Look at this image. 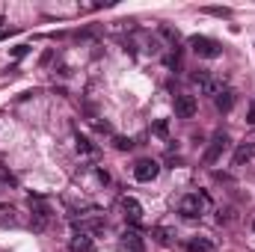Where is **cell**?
I'll return each instance as SVG.
<instances>
[{
    "instance_id": "6da1fadb",
    "label": "cell",
    "mask_w": 255,
    "mask_h": 252,
    "mask_svg": "<svg viewBox=\"0 0 255 252\" xmlns=\"http://www.w3.org/2000/svg\"><path fill=\"white\" fill-rule=\"evenodd\" d=\"M187 45H190V50H193L199 59H217V56H223V45H220L217 39H208V36H190Z\"/></svg>"
},
{
    "instance_id": "7a4b0ae2",
    "label": "cell",
    "mask_w": 255,
    "mask_h": 252,
    "mask_svg": "<svg viewBox=\"0 0 255 252\" xmlns=\"http://www.w3.org/2000/svg\"><path fill=\"white\" fill-rule=\"evenodd\" d=\"M30 229L33 232H45L48 229V223H51V217H53V211H51V205L42 199V196H30Z\"/></svg>"
},
{
    "instance_id": "3957f363",
    "label": "cell",
    "mask_w": 255,
    "mask_h": 252,
    "mask_svg": "<svg viewBox=\"0 0 255 252\" xmlns=\"http://www.w3.org/2000/svg\"><path fill=\"white\" fill-rule=\"evenodd\" d=\"M208 202H211V199H208L205 193H187V196H181V202H178V214H181L184 220H199Z\"/></svg>"
},
{
    "instance_id": "277c9868",
    "label": "cell",
    "mask_w": 255,
    "mask_h": 252,
    "mask_svg": "<svg viewBox=\"0 0 255 252\" xmlns=\"http://www.w3.org/2000/svg\"><path fill=\"white\" fill-rule=\"evenodd\" d=\"M229 149V134L226 131H217L214 137H211V143H208V149H205V154H202V160L211 166V163H217L220 157H223V151Z\"/></svg>"
},
{
    "instance_id": "5b68a950",
    "label": "cell",
    "mask_w": 255,
    "mask_h": 252,
    "mask_svg": "<svg viewBox=\"0 0 255 252\" xmlns=\"http://www.w3.org/2000/svg\"><path fill=\"white\" fill-rule=\"evenodd\" d=\"M157 175H160V163H157V160L143 157V160H137V163H134V178H137L140 184H152Z\"/></svg>"
},
{
    "instance_id": "8992f818",
    "label": "cell",
    "mask_w": 255,
    "mask_h": 252,
    "mask_svg": "<svg viewBox=\"0 0 255 252\" xmlns=\"http://www.w3.org/2000/svg\"><path fill=\"white\" fill-rule=\"evenodd\" d=\"M193 80H196L199 89H202L205 95H211V98H217V95L223 92V83H220L217 77H211V71H205V68H199V71L193 74Z\"/></svg>"
},
{
    "instance_id": "52a82bcc",
    "label": "cell",
    "mask_w": 255,
    "mask_h": 252,
    "mask_svg": "<svg viewBox=\"0 0 255 252\" xmlns=\"http://www.w3.org/2000/svg\"><path fill=\"white\" fill-rule=\"evenodd\" d=\"M122 211H125V220L131 223V229H137L140 220H143V205H140V199H134V196H122Z\"/></svg>"
},
{
    "instance_id": "ba28073f",
    "label": "cell",
    "mask_w": 255,
    "mask_h": 252,
    "mask_svg": "<svg viewBox=\"0 0 255 252\" xmlns=\"http://www.w3.org/2000/svg\"><path fill=\"white\" fill-rule=\"evenodd\" d=\"M199 110V101L193 95H175V116L178 119H193Z\"/></svg>"
},
{
    "instance_id": "9c48e42d",
    "label": "cell",
    "mask_w": 255,
    "mask_h": 252,
    "mask_svg": "<svg viewBox=\"0 0 255 252\" xmlns=\"http://www.w3.org/2000/svg\"><path fill=\"white\" fill-rule=\"evenodd\" d=\"M71 226H74V232L95 235V232H104V229H107V220H104V217H92V220H74Z\"/></svg>"
},
{
    "instance_id": "30bf717a",
    "label": "cell",
    "mask_w": 255,
    "mask_h": 252,
    "mask_svg": "<svg viewBox=\"0 0 255 252\" xmlns=\"http://www.w3.org/2000/svg\"><path fill=\"white\" fill-rule=\"evenodd\" d=\"M122 247L128 252H146V241H143V235L137 229H125L122 232Z\"/></svg>"
},
{
    "instance_id": "8fae6325",
    "label": "cell",
    "mask_w": 255,
    "mask_h": 252,
    "mask_svg": "<svg viewBox=\"0 0 255 252\" xmlns=\"http://www.w3.org/2000/svg\"><path fill=\"white\" fill-rule=\"evenodd\" d=\"M68 250H71V252H92V250H95V241H92V235L74 232V238L68 241Z\"/></svg>"
},
{
    "instance_id": "7c38bea8",
    "label": "cell",
    "mask_w": 255,
    "mask_h": 252,
    "mask_svg": "<svg viewBox=\"0 0 255 252\" xmlns=\"http://www.w3.org/2000/svg\"><path fill=\"white\" fill-rule=\"evenodd\" d=\"M250 160H255V140L241 143L238 151H235V166H244V163H250Z\"/></svg>"
},
{
    "instance_id": "4fadbf2b",
    "label": "cell",
    "mask_w": 255,
    "mask_h": 252,
    "mask_svg": "<svg viewBox=\"0 0 255 252\" xmlns=\"http://www.w3.org/2000/svg\"><path fill=\"white\" fill-rule=\"evenodd\" d=\"M235 101H238V95H235V89H223L217 98H214V104H217V110L220 113H229L232 107H235Z\"/></svg>"
},
{
    "instance_id": "5bb4252c",
    "label": "cell",
    "mask_w": 255,
    "mask_h": 252,
    "mask_svg": "<svg viewBox=\"0 0 255 252\" xmlns=\"http://www.w3.org/2000/svg\"><path fill=\"white\" fill-rule=\"evenodd\" d=\"M74 149L80 151V154H89V157H98V146L89 140V137H83V134H74Z\"/></svg>"
},
{
    "instance_id": "9a60e30c",
    "label": "cell",
    "mask_w": 255,
    "mask_h": 252,
    "mask_svg": "<svg viewBox=\"0 0 255 252\" xmlns=\"http://www.w3.org/2000/svg\"><path fill=\"white\" fill-rule=\"evenodd\" d=\"M157 36H160L166 45H172V48H178V42H181V33H178L175 27H169V24H160V27H157Z\"/></svg>"
},
{
    "instance_id": "2e32d148",
    "label": "cell",
    "mask_w": 255,
    "mask_h": 252,
    "mask_svg": "<svg viewBox=\"0 0 255 252\" xmlns=\"http://www.w3.org/2000/svg\"><path fill=\"white\" fill-rule=\"evenodd\" d=\"M187 252H217V247H214L208 238H199V235H196V238L187 241Z\"/></svg>"
},
{
    "instance_id": "e0dca14e",
    "label": "cell",
    "mask_w": 255,
    "mask_h": 252,
    "mask_svg": "<svg viewBox=\"0 0 255 252\" xmlns=\"http://www.w3.org/2000/svg\"><path fill=\"white\" fill-rule=\"evenodd\" d=\"M205 15H214V18H232V9L229 6H202Z\"/></svg>"
},
{
    "instance_id": "ac0fdd59",
    "label": "cell",
    "mask_w": 255,
    "mask_h": 252,
    "mask_svg": "<svg viewBox=\"0 0 255 252\" xmlns=\"http://www.w3.org/2000/svg\"><path fill=\"white\" fill-rule=\"evenodd\" d=\"M152 134L166 140V137H169V122H166V119H157V122H152Z\"/></svg>"
},
{
    "instance_id": "d6986e66",
    "label": "cell",
    "mask_w": 255,
    "mask_h": 252,
    "mask_svg": "<svg viewBox=\"0 0 255 252\" xmlns=\"http://www.w3.org/2000/svg\"><path fill=\"white\" fill-rule=\"evenodd\" d=\"M232 220H235V208H220V211H217V223H220V226H229Z\"/></svg>"
},
{
    "instance_id": "ffe728a7",
    "label": "cell",
    "mask_w": 255,
    "mask_h": 252,
    "mask_svg": "<svg viewBox=\"0 0 255 252\" xmlns=\"http://www.w3.org/2000/svg\"><path fill=\"white\" fill-rule=\"evenodd\" d=\"M154 238H157L160 244H169V241L175 238V232H172V229H166V226H157V229H154Z\"/></svg>"
},
{
    "instance_id": "44dd1931",
    "label": "cell",
    "mask_w": 255,
    "mask_h": 252,
    "mask_svg": "<svg viewBox=\"0 0 255 252\" xmlns=\"http://www.w3.org/2000/svg\"><path fill=\"white\" fill-rule=\"evenodd\" d=\"M113 146H116L119 151H131V149H134V140H128V137H113Z\"/></svg>"
},
{
    "instance_id": "7402d4cb",
    "label": "cell",
    "mask_w": 255,
    "mask_h": 252,
    "mask_svg": "<svg viewBox=\"0 0 255 252\" xmlns=\"http://www.w3.org/2000/svg\"><path fill=\"white\" fill-rule=\"evenodd\" d=\"M0 226L6 229V226H21V220L12 214V211H3V217H0Z\"/></svg>"
},
{
    "instance_id": "603a6c76",
    "label": "cell",
    "mask_w": 255,
    "mask_h": 252,
    "mask_svg": "<svg viewBox=\"0 0 255 252\" xmlns=\"http://www.w3.org/2000/svg\"><path fill=\"white\" fill-rule=\"evenodd\" d=\"M30 53V48L27 45H18V48H12V59H24Z\"/></svg>"
},
{
    "instance_id": "cb8c5ba5",
    "label": "cell",
    "mask_w": 255,
    "mask_h": 252,
    "mask_svg": "<svg viewBox=\"0 0 255 252\" xmlns=\"http://www.w3.org/2000/svg\"><path fill=\"white\" fill-rule=\"evenodd\" d=\"M95 131H101V134H113V125H110V122H95Z\"/></svg>"
},
{
    "instance_id": "d4e9b609",
    "label": "cell",
    "mask_w": 255,
    "mask_h": 252,
    "mask_svg": "<svg viewBox=\"0 0 255 252\" xmlns=\"http://www.w3.org/2000/svg\"><path fill=\"white\" fill-rule=\"evenodd\" d=\"M95 175H98L101 184H110V172H107V169H95Z\"/></svg>"
},
{
    "instance_id": "484cf974",
    "label": "cell",
    "mask_w": 255,
    "mask_h": 252,
    "mask_svg": "<svg viewBox=\"0 0 255 252\" xmlns=\"http://www.w3.org/2000/svg\"><path fill=\"white\" fill-rule=\"evenodd\" d=\"M51 59H53V50H45V53H42V59H39V65H48Z\"/></svg>"
},
{
    "instance_id": "4316f807",
    "label": "cell",
    "mask_w": 255,
    "mask_h": 252,
    "mask_svg": "<svg viewBox=\"0 0 255 252\" xmlns=\"http://www.w3.org/2000/svg\"><path fill=\"white\" fill-rule=\"evenodd\" d=\"M214 178H217V181H223V184H229V181H232V175H229V172H214Z\"/></svg>"
},
{
    "instance_id": "83f0119b",
    "label": "cell",
    "mask_w": 255,
    "mask_h": 252,
    "mask_svg": "<svg viewBox=\"0 0 255 252\" xmlns=\"http://www.w3.org/2000/svg\"><path fill=\"white\" fill-rule=\"evenodd\" d=\"M247 125H255V104L250 107V113H247Z\"/></svg>"
},
{
    "instance_id": "f1b7e54d",
    "label": "cell",
    "mask_w": 255,
    "mask_h": 252,
    "mask_svg": "<svg viewBox=\"0 0 255 252\" xmlns=\"http://www.w3.org/2000/svg\"><path fill=\"white\" fill-rule=\"evenodd\" d=\"M0 211H9V208H6V205H3V202H0Z\"/></svg>"
},
{
    "instance_id": "f546056e",
    "label": "cell",
    "mask_w": 255,
    "mask_h": 252,
    "mask_svg": "<svg viewBox=\"0 0 255 252\" xmlns=\"http://www.w3.org/2000/svg\"><path fill=\"white\" fill-rule=\"evenodd\" d=\"M250 226H253V232H255V220H253V223H250Z\"/></svg>"
},
{
    "instance_id": "4dcf8cb0",
    "label": "cell",
    "mask_w": 255,
    "mask_h": 252,
    "mask_svg": "<svg viewBox=\"0 0 255 252\" xmlns=\"http://www.w3.org/2000/svg\"><path fill=\"white\" fill-rule=\"evenodd\" d=\"M0 24H3V18H0Z\"/></svg>"
}]
</instances>
